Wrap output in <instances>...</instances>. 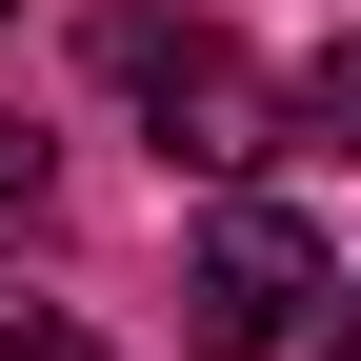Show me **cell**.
<instances>
[{
	"instance_id": "6da1fadb",
	"label": "cell",
	"mask_w": 361,
	"mask_h": 361,
	"mask_svg": "<svg viewBox=\"0 0 361 361\" xmlns=\"http://www.w3.org/2000/svg\"><path fill=\"white\" fill-rule=\"evenodd\" d=\"M101 80L161 121V161H201V180H261L281 161V80H261L201 0H101Z\"/></svg>"
},
{
	"instance_id": "52a82bcc",
	"label": "cell",
	"mask_w": 361,
	"mask_h": 361,
	"mask_svg": "<svg viewBox=\"0 0 361 361\" xmlns=\"http://www.w3.org/2000/svg\"><path fill=\"white\" fill-rule=\"evenodd\" d=\"M0 20H20V0H0Z\"/></svg>"
},
{
	"instance_id": "277c9868",
	"label": "cell",
	"mask_w": 361,
	"mask_h": 361,
	"mask_svg": "<svg viewBox=\"0 0 361 361\" xmlns=\"http://www.w3.org/2000/svg\"><path fill=\"white\" fill-rule=\"evenodd\" d=\"M0 361H121L101 322H61V301H20V281H0Z\"/></svg>"
},
{
	"instance_id": "3957f363",
	"label": "cell",
	"mask_w": 361,
	"mask_h": 361,
	"mask_svg": "<svg viewBox=\"0 0 361 361\" xmlns=\"http://www.w3.org/2000/svg\"><path fill=\"white\" fill-rule=\"evenodd\" d=\"M281 161H361V40H322L281 80Z\"/></svg>"
},
{
	"instance_id": "7a4b0ae2",
	"label": "cell",
	"mask_w": 361,
	"mask_h": 361,
	"mask_svg": "<svg viewBox=\"0 0 361 361\" xmlns=\"http://www.w3.org/2000/svg\"><path fill=\"white\" fill-rule=\"evenodd\" d=\"M301 301H322V241H301L281 201H221L201 241H180V341H201V361H281Z\"/></svg>"
},
{
	"instance_id": "8992f818",
	"label": "cell",
	"mask_w": 361,
	"mask_h": 361,
	"mask_svg": "<svg viewBox=\"0 0 361 361\" xmlns=\"http://www.w3.org/2000/svg\"><path fill=\"white\" fill-rule=\"evenodd\" d=\"M322 361H361V281H341V322H322Z\"/></svg>"
},
{
	"instance_id": "5b68a950",
	"label": "cell",
	"mask_w": 361,
	"mask_h": 361,
	"mask_svg": "<svg viewBox=\"0 0 361 361\" xmlns=\"http://www.w3.org/2000/svg\"><path fill=\"white\" fill-rule=\"evenodd\" d=\"M40 201H61V141H40V121H0V241H20Z\"/></svg>"
}]
</instances>
